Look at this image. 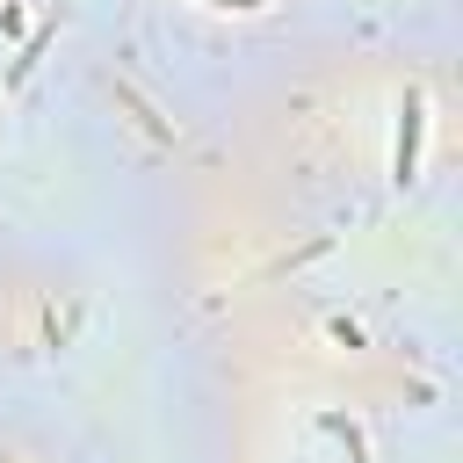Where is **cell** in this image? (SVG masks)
<instances>
[{
    "label": "cell",
    "instance_id": "6da1fadb",
    "mask_svg": "<svg viewBox=\"0 0 463 463\" xmlns=\"http://www.w3.org/2000/svg\"><path fill=\"white\" fill-rule=\"evenodd\" d=\"M412 159H420V94L405 101V130H398V188L412 181Z\"/></svg>",
    "mask_w": 463,
    "mask_h": 463
}]
</instances>
